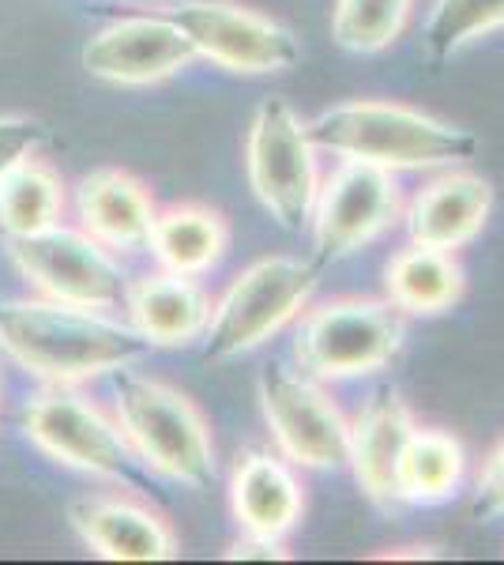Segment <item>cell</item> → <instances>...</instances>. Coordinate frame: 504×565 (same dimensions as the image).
Returning <instances> with one entry per match:
<instances>
[{
	"label": "cell",
	"mask_w": 504,
	"mask_h": 565,
	"mask_svg": "<svg viewBox=\"0 0 504 565\" xmlns=\"http://www.w3.org/2000/svg\"><path fill=\"white\" fill-rule=\"evenodd\" d=\"M0 351L45 385H79L128 370L151 354V340L95 309L12 298L0 302Z\"/></svg>",
	"instance_id": "obj_1"
},
{
	"label": "cell",
	"mask_w": 504,
	"mask_h": 565,
	"mask_svg": "<svg viewBox=\"0 0 504 565\" xmlns=\"http://www.w3.org/2000/svg\"><path fill=\"white\" fill-rule=\"evenodd\" d=\"M317 151L380 170L460 167L479 154V136L396 103H343L305 125Z\"/></svg>",
	"instance_id": "obj_2"
},
{
	"label": "cell",
	"mask_w": 504,
	"mask_h": 565,
	"mask_svg": "<svg viewBox=\"0 0 504 565\" xmlns=\"http://www.w3.org/2000/svg\"><path fill=\"white\" fill-rule=\"evenodd\" d=\"M114 415L140 468L204 490L215 482V441L189 396L132 370H117Z\"/></svg>",
	"instance_id": "obj_3"
},
{
	"label": "cell",
	"mask_w": 504,
	"mask_h": 565,
	"mask_svg": "<svg viewBox=\"0 0 504 565\" xmlns=\"http://www.w3.org/2000/svg\"><path fill=\"white\" fill-rule=\"evenodd\" d=\"M320 282V264L294 257H264L237 276L211 306L204 332V359L223 362L268 343L309 306Z\"/></svg>",
	"instance_id": "obj_4"
},
{
	"label": "cell",
	"mask_w": 504,
	"mask_h": 565,
	"mask_svg": "<svg viewBox=\"0 0 504 565\" xmlns=\"http://www.w3.org/2000/svg\"><path fill=\"white\" fill-rule=\"evenodd\" d=\"M245 174L264 212L282 231H305L320 189L317 148L301 117L282 98H268L256 109L245 136Z\"/></svg>",
	"instance_id": "obj_5"
},
{
	"label": "cell",
	"mask_w": 504,
	"mask_h": 565,
	"mask_svg": "<svg viewBox=\"0 0 504 565\" xmlns=\"http://www.w3.org/2000/svg\"><path fill=\"white\" fill-rule=\"evenodd\" d=\"M403 351V313L392 302L339 298L309 309L298 324V366L317 381L377 373Z\"/></svg>",
	"instance_id": "obj_6"
},
{
	"label": "cell",
	"mask_w": 504,
	"mask_h": 565,
	"mask_svg": "<svg viewBox=\"0 0 504 565\" xmlns=\"http://www.w3.org/2000/svg\"><path fill=\"white\" fill-rule=\"evenodd\" d=\"M8 257L15 271L50 302L106 313L121 306L128 295L121 264L87 231H68L57 223L42 234L8 238Z\"/></svg>",
	"instance_id": "obj_7"
},
{
	"label": "cell",
	"mask_w": 504,
	"mask_h": 565,
	"mask_svg": "<svg viewBox=\"0 0 504 565\" xmlns=\"http://www.w3.org/2000/svg\"><path fill=\"white\" fill-rule=\"evenodd\" d=\"M20 423L26 441L64 468L140 487V471H136L140 460L128 449L121 426L109 423L84 396H76L72 385H50L39 396H31Z\"/></svg>",
	"instance_id": "obj_8"
},
{
	"label": "cell",
	"mask_w": 504,
	"mask_h": 565,
	"mask_svg": "<svg viewBox=\"0 0 504 565\" xmlns=\"http://www.w3.org/2000/svg\"><path fill=\"white\" fill-rule=\"evenodd\" d=\"M170 20L189 34L196 57L242 76L290 72L301 61V45L290 26L234 0H178Z\"/></svg>",
	"instance_id": "obj_9"
},
{
	"label": "cell",
	"mask_w": 504,
	"mask_h": 565,
	"mask_svg": "<svg viewBox=\"0 0 504 565\" xmlns=\"http://www.w3.org/2000/svg\"><path fill=\"white\" fill-rule=\"evenodd\" d=\"M260 407L279 452L298 468H343L351 460V423L339 415L328 392L287 366H268L260 377Z\"/></svg>",
	"instance_id": "obj_10"
},
{
	"label": "cell",
	"mask_w": 504,
	"mask_h": 565,
	"mask_svg": "<svg viewBox=\"0 0 504 565\" xmlns=\"http://www.w3.org/2000/svg\"><path fill=\"white\" fill-rule=\"evenodd\" d=\"M399 218V189L392 181V170L369 167V162L343 159L328 181H320L313 204V253L317 264L351 257L354 249L380 238Z\"/></svg>",
	"instance_id": "obj_11"
},
{
	"label": "cell",
	"mask_w": 504,
	"mask_h": 565,
	"mask_svg": "<svg viewBox=\"0 0 504 565\" xmlns=\"http://www.w3.org/2000/svg\"><path fill=\"white\" fill-rule=\"evenodd\" d=\"M196 61L189 34L170 15H128L84 45L87 76L114 87H151Z\"/></svg>",
	"instance_id": "obj_12"
},
{
	"label": "cell",
	"mask_w": 504,
	"mask_h": 565,
	"mask_svg": "<svg viewBox=\"0 0 504 565\" xmlns=\"http://www.w3.org/2000/svg\"><path fill=\"white\" fill-rule=\"evenodd\" d=\"M410 430H415V415H410L407 399L396 388H377L365 407L351 423V468L357 487L365 498L380 509L403 505L396 490V468L403 457Z\"/></svg>",
	"instance_id": "obj_13"
},
{
	"label": "cell",
	"mask_w": 504,
	"mask_h": 565,
	"mask_svg": "<svg viewBox=\"0 0 504 565\" xmlns=\"http://www.w3.org/2000/svg\"><path fill=\"white\" fill-rule=\"evenodd\" d=\"M72 527L106 562H170L178 535L159 513L125 498H87L72 505Z\"/></svg>",
	"instance_id": "obj_14"
},
{
	"label": "cell",
	"mask_w": 504,
	"mask_h": 565,
	"mask_svg": "<svg viewBox=\"0 0 504 565\" xmlns=\"http://www.w3.org/2000/svg\"><path fill=\"white\" fill-rule=\"evenodd\" d=\"M490 212H493L490 181L471 174V170H448V174L433 178L410 200L407 231L410 242L455 253L460 245L479 238Z\"/></svg>",
	"instance_id": "obj_15"
},
{
	"label": "cell",
	"mask_w": 504,
	"mask_h": 565,
	"mask_svg": "<svg viewBox=\"0 0 504 565\" xmlns=\"http://www.w3.org/2000/svg\"><path fill=\"white\" fill-rule=\"evenodd\" d=\"M79 226L95 242H103L109 253H140L148 249L154 231V200L125 170H95L79 181L76 193Z\"/></svg>",
	"instance_id": "obj_16"
},
{
	"label": "cell",
	"mask_w": 504,
	"mask_h": 565,
	"mask_svg": "<svg viewBox=\"0 0 504 565\" xmlns=\"http://www.w3.org/2000/svg\"><path fill=\"white\" fill-rule=\"evenodd\" d=\"M128 321L140 335H148L151 348H185L200 340L211 321V298L196 276L159 271V276L128 282Z\"/></svg>",
	"instance_id": "obj_17"
},
{
	"label": "cell",
	"mask_w": 504,
	"mask_h": 565,
	"mask_svg": "<svg viewBox=\"0 0 504 565\" xmlns=\"http://www.w3.org/2000/svg\"><path fill=\"white\" fill-rule=\"evenodd\" d=\"M230 509L245 532L282 540L301 521L305 498L287 460L271 452H245L230 479Z\"/></svg>",
	"instance_id": "obj_18"
},
{
	"label": "cell",
	"mask_w": 504,
	"mask_h": 565,
	"mask_svg": "<svg viewBox=\"0 0 504 565\" xmlns=\"http://www.w3.org/2000/svg\"><path fill=\"white\" fill-rule=\"evenodd\" d=\"M384 287H388V302L399 313H441L455 306L463 295V268L448 249L410 242L399 249L384 268Z\"/></svg>",
	"instance_id": "obj_19"
},
{
	"label": "cell",
	"mask_w": 504,
	"mask_h": 565,
	"mask_svg": "<svg viewBox=\"0 0 504 565\" xmlns=\"http://www.w3.org/2000/svg\"><path fill=\"white\" fill-rule=\"evenodd\" d=\"M230 245V231H226L223 215L211 207L181 204L170 212H159L148 249L167 271L178 276H204L226 257Z\"/></svg>",
	"instance_id": "obj_20"
},
{
	"label": "cell",
	"mask_w": 504,
	"mask_h": 565,
	"mask_svg": "<svg viewBox=\"0 0 504 565\" xmlns=\"http://www.w3.org/2000/svg\"><path fill=\"white\" fill-rule=\"evenodd\" d=\"M467 468L460 437L448 430H410L396 468V490L403 505H429L460 487Z\"/></svg>",
	"instance_id": "obj_21"
},
{
	"label": "cell",
	"mask_w": 504,
	"mask_h": 565,
	"mask_svg": "<svg viewBox=\"0 0 504 565\" xmlns=\"http://www.w3.org/2000/svg\"><path fill=\"white\" fill-rule=\"evenodd\" d=\"M64 185L45 162L23 159L0 178V231L8 238L42 234L61 223Z\"/></svg>",
	"instance_id": "obj_22"
},
{
	"label": "cell",
	"mask_w": 504,
	"mask_h": 565,
	"mask_svg": "<svg viewBox=\"0 0 504 565\" xmlns=\"http://www.w3.org/2000/svg\"><path fill=\"white\" fill-rule=\"evenodd\" d=\"M504 26V0H437L421 31L429 65H444L471 42Z\"/></svg>",
	"instance_id": "obj_23"
},
{
	"label": "cell",
	"mask_w": 504,
	"mask_h": 565,
	"mask_svg": "<svg viewBox=\"0 0 504 565\" xmlns=\"http://www.w3.org/2000/svg\"><path fill=\"white\" fill-rule=\"evenodd\" d=\"M415 0H335L332 39L351 53H380L403 34Z\"/></svg>",
	"instance_id": "obj_24"
},
{
	"label": "cell",
	"mask_w": 504,
	"mask_h": 565,
	"mask_svg": "<svg viewBox=\"0 0 504 565\" xmlns=\"http://www.w3.org/2000/svg\"><path fill=\"white\" fill-rule=\"evenodd\" d=\"M45 140H50V132L39 117H0V178L12 167H20L23 159H31Z\"/></svg>",
	"instance_id": "obj_25"
},
{
	"label": "cell",
	"mask_w": 504,
	"mask_h": 565,
	"mask_svg": "<svg viewBox=\"0 0 504 565\" xmlns=\"http://www.w3.org/2000/svg\"><path fill=\"white\" fill-rule=\"evenodd\" d=\"M474 513L482 521L504 516V441L490 452V460L479 471V487H474Z\"/></svg>",
	"instance_id": "obj_26"
},
{
	"label": "cell",
	"mask_w": 504,
	"mask_h": 565,
	"mask_svg": "<svg viewBox=\"0 0 504 565\" xmlns=\"http://www.w3.org/2000/svg\"><path fill=\"white\" fill-rule=\"evenodd\" d=\"M226 562H287V546L282 540H271V535H253L245 532L242 540H237L230 551L223 554Z\"/></svg>",
	"instance_id": "obj_27"
},
{
	"label": "cell",
	"mask_w": 504,
	"mask_h": 565,
	"mask_svg": "<svg viewBox=\"0 0 504 565\" xmlns=\"http://www.w3.org/2000/svg\"><path fill=\"white\" fill-rule=\"evenodd\" d=\"M373 558H388V562H418V558H441V551L437 546H392V551H380L373 554Z\"/></svg>",
	"instance_id": "obj_28"
}]
</instances>
